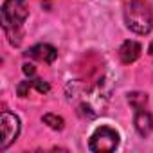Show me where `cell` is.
I'll list each match as a JSON object with an SVG mask.
<instances>
[{"instance_id":"3957f363","label":"cell","mask_w":153,"mask_h":153,"mask_svg":"<svg viewBox=\"0 0 153 153\" xmlns=\"http://www.w3.org/2000/svg\"><path fill=\"white\" fill-rule=\"evenodd\" d=\"M124 24L131 33L140 36H146L153 31V11L146 0H130L124 9Z\"/></svg>"},{"instance_id":"7c38bea8","label":"cell","mask_w":153,"mask_h":153,"mask_svg":"<svg viewBox=\"0 0 153 153\" xmlns=\"http://www.w3.org/2000/svg\"><path fill=\"white\" fill-rule=\"evenodd\" d=\"M24 74L25 76H29V78H33V76H34V72H36V68H34V65L33 63H24Z\"/></svg>"},{"instance_id":"7a4b0ae2","label":"cell","mask_w":153,"mask_h":153,"mask_svg":"<svg viewBox=\"0 0 153 153\" xmlns=\"http://www.w3.org/2000/svg\"><path fill=\"white\" fill-rule=\"evenodd\" d=\"M68 87L72 88V92L68 90V101L78 106V114H81L83 117L94 119L105 112L106 97L103 96V92L99 88L85 87L81 83L68 85Z\"/></svg>"},{"instance_id":"5b68a950","label":"cell","mask_w":153,"mask_h":153,"mask_svg":"<svg viewBox=\"0 0 153 153\" xmlns=\"http://www.w3.org/2000/svg\"><path fill=\"white\" fill-rule=\"evenodd\" d=\"M0 124H2V139H0V151H6L20 135L22 123L16 114H11L7 110L2 112L0 115Z\"/></svg>"},{"instance_id":"8fae6325","label":"cell","mask_w":153,"mask_h":153,"mask_svg":"<svg viewBox=\"0 0 153 153\" xmlns=\"http://www.w3.org/2000/svg\"><path fill=\"white\" fill-rule=\"evenodd\" d=\"M33 88H36V87H34V78H29V79H24V81H20V83H18L16 92H18V96H20V97H27V96H29V92H31Z\"/></svg>"},{"instance_id":"52a82bcc","label":"cell","mask_w":153,"mask_h":153,"mask_svg":"<svg viewBox=\"0 0 153 153\" xmlns=\"http://www.w3.org/2000/svg\"><path fill=\"white\" fill-rule=\"evenodd\" d=\"M133 126H135V131L146 139L151 135L153 131V115L146 110V108H140V110H135V115H133Z\"/></svg>"},{"instance_id":"ba28073f","label":"cell","mask_w":153,"mask_h":153,"mask_svg":"<svg viewBox=\"0 0 153 153\" xmlns=\"http://www.w3.org/2000/svg\"><path fill=\"white\" fill-rule=\"evenodd\" d=\"M140 52H142V47H140L139 42H135V40H126V42H123V45L119 47V52H117V54H119L121 63L130 65V63H135V61L139 59Z\"/></svg>"},{"instance_id":"8992f818","label":"cell","mask_w":153,"mask_h":153,"mask_svg":"<svg viewBox=\"0 0 153 153\" xmlns=\"http://www.w3.org/2000/svg\"><path fill=\"white\" fill-rule=\"evenodd\" d=\"M27 58H33L36 61H42V63H47V65H52L58 58V51L56 47H52L51 43H36L33 45L27 52H25Z\"/></svg>"},{"instance_id":"6da1fadb","label":"cell","mask_w":153,"mask_h":153,"mask_svg":"<svg viewBox=\"0 0 153 153\" xmlns=\"http://www.w3.org/2000/svg\"><path fill=\"white\" fill-rule=\"evenodd\" d=\"M29 16V4L27 0H4L0 18H2V29L9 38L11 45H20L22 42V27Z\"/></svg>"},{"instance_id":"9c48e42d","label":"cell","mask_w":153,"mask_h":153,"mask_svg":"<svg viewBox=\"0 0 153 153\" xmlns=\"http://www.w3.org/2000/svg\"><path fill=\"white\" fill-rule=\"evenodd\" d=\"M126 101L133 110H140V108L148 106V94L146 92H130L126 96Z\"/></svg>"},{"instance_id":"30bf717a","label":"cell","mask_w":153,"mask_h":153,"mask_svg":"<svg viewBox=\"0 0 153 153\" xmlns=\"http://www.w3.org/2000/svg\"><path fill=\"white\" fill-rule=\"evenodd\" d=\"M42 121H43L49 128H52V130H56V131L63 130V126H65L63 117H59V115H56V114H45V115L42 117Z\"/></svg>"},{"instance_id":"4fadbf2b","label":"cell","mask_w":153,"mask_h":153,"mask_svg":"<svg viewBox=\"0 0 153 153\" xmlns=\"http://www.w3.org/2000/svg\"><path fill=\"white\" fill-rule=\"evenodd\" d=\"M148 52H149V56H151V58H153V42H151V43H149V47H148Z\"/></svg>"},{"instance_id":"277c9868","label":"cell","mask_w":153,"mask_h":153,"mask_svg":"<svg viewBox=\"0 0 153 153\" xmlns=\"http://www.w3.org/2000/svg\"><path fill=\"white\" fill-rule=\"evenodd\" d=\"M121 135L112 126H99L88 139V149L94 153H110L119 148Z\"/></svg>"}]
</instances>
